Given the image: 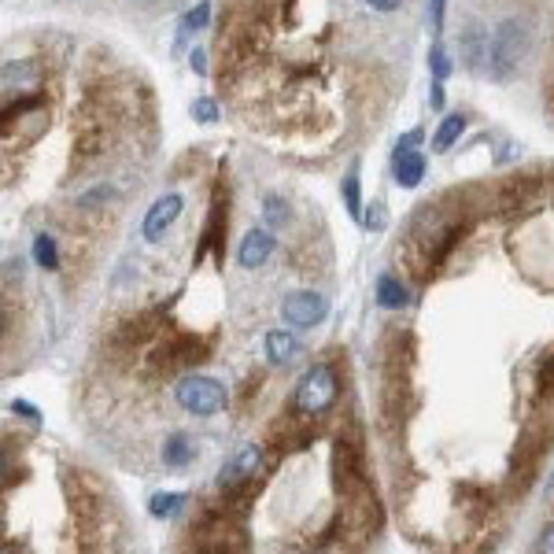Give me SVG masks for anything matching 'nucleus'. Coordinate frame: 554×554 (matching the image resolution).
Instances as JSON below:
<instances>
[{
  "instance_id": "aec40b11",
  "label": "nucleus",
  "mask_w": 554,
  "mask_h": 554,
  "mask_svg": "<svg viewBox=\"0 0 554 554\" xmlns=\"http://www.w3.org/2000/svg\"><path fill=\"white\" fill-rule=\"evenodd\" d=\"M34 259L41 270H60V248H56V237L49 233H37L34 237Z\"/></svg>"
},
{
  "instance_id": "f8f14e48",
  "label": "nucleus",
  "mask_w": 554,
  "mask_h": 554,
  "mask_svg": "<svg viewBox=\"0 0 554 554\" xmlns=\"http://www.w3.org/2000/svg\"><path fill=\"white\" fill-rule=\"evenodd\" d=\"M392 174L399 189H414L425 178V156L418 148H396L392 152Z\"/></svg>"
},
{
  "instance_id": "39448f33",
  "label": "nucleus",
  "mask_w": 554,
  "mask_h": 554,
  "mask_svg": "<svg viewBox=\"0 0 554 554\" xmlns=\"http://www.w3.org/2000/svg\"><path fill=\"white\" fill-rule=\"evenodd\" d=\"M45 85V67L37 60H8L4 63V104L8 100L37 97Z\"/></svg>"
},
{
  "instance_id": "ddd939ff",
  "label": "nucleus",
  "mask_w": 554,
  "mask_h": 554,
  "mask_svg": "<svg viewBox=\"0 0 554 554\" xmlns=\"http://www.w3.org/2000/svg\"><path fill=\"white\" fill-rule=\"evenodd\" d=\"M377 303H381L385 311H399V307H407V303H410L407 285H403L396 274L377 277Z\"/></svg>"
},
{
  "instance_id": "c85d7f7f",
  "label": "nucleus",
  "mask_w": 554,
  "mask_h": 554,
  "mask_svg": "<svg viewBox=\"0 0 554 554\" xmlns=\"http://www.w3.org/2000/svg\"><path fill=\"white\" fill-rule=\"evenodd\" d=\"M536 554H554V521L540 532V540H536Z\"/></svg>"
},
{
  "instance_id": "412c9836",
  "label": "nucleus",
  "mask_w": 554,
  "mask_h": 554,
  "mask_svg": "<svg viewBox=\"0 0 554 554\" xmlns=\"http://www.w3.org/2000/svg\"><path fill=\"white\" fill-rule=\"evenodd\" d=\"M163 462L167 466H189L193 462V444L185 436H170L167 447H163Z\"/></svg>"
},
{
  "instance_id": "0eeeda50",
  "label": "nucleus",
  "mask_w": 554,
  "mask_h": 554,
  "mask_svg": "<svg viewBox=\"0 0 554 554\" xmlns=\"http://www.w3.org/2000/svg\"><path fill=\"white\" fill-rule=\"evenodd\" d=\"M326 314H329V300L322 296V292H311V289L292 292L289 300L281 303V318H285L289 326H296V329L318 326Z\"/></svg>"
},
{
  "instance_id": "4be33fe9",
  "label": "nucleus",
  "mask_w": 554,
  "mask_h": 554,
  "mask_svg": "<svg viewBox=\"0 0 554 554\" xmlns=\"http://www.w3.org/2000/svg\"><path fill=\"white\" fill-rule=\"evenodd\" d=\"M185 503V495H178V492H159V495H152V518H170L178 506Z\"/></svg>"
},
{
  "instance_id": "9b49d317",
  "label": "nucleus",
  "mask_w": 554,
  "mask_h": 554,
  "mask_svg": "<svg viewBox=\"0 0 554 554\" xmlns=\"http://www.w3.org/2000/svg\"><path fill=\"white\" fill-rule=\"evenodd\" d=\"M274 248H277L274 229H248L241 248H237V263H241L244 270H259V266L274 255Z\"/></svg>"
},
{
  "instance_id": "a211bd4d",
  "label": "nucleus",
  "mask_w": 554,
  "mask_h": 554,
  "mask_svg": "<svg viewBox=\"0 0 554 554\" xmlns=\"http://www.w3.org/2000/svg\"><path fill=\"white\" fill-rule=\"evenodd\" d=\"M119 196V189L111 185V181H100V185H93V189H85L78 200H74V207H82V211H97V207L111 204Z\"/></svg>"
},
{
  "instance_id": "20e7f679",
  "label": "nucleus",
  "mask_w": 554,
  "mask_h": 554,
  "mask_svg": "<svg viewBox=\"0 0 554 554\" xmlns=\"http://www.w3.org/2000/svg\"><path fill=\"white\" fill-rule=\"evenodd\" d=\"M207 340L193 337V333H170L156 348V362L163 370H193L207 359Z\"/></svg>"
},
{
  "instance_id": "f3484780",
  "label": "nucleus",
  "mask_w": 554,
  "mask_h": 554,
  "mask_svg": "<svg viewBox=\"0 0 554 554\" xmlns=\"http://www.w3.org/2000/svg\"><path fill=\"white\" fill-rule=\"evenodd\" d=\"M340 193H344V207H348L351 218H359L362 222V189H359V163H351V170L344 174V185H340Z\"/></svg>"
},
{
  "instance_id": "a878e982",
  "label": "nucleus",
  "mask_w": 554,
  "mask_h": 554,
  "mask_svg": "<svg viewBox=\"0 0 554 554\" xmlns=\"http://www.w3.org/2000/svg\"><path fill=\"white\" fill-rule=\"evenodd\" d=\"M540 392L543 396H551L554 392V355H547V359L540 362Z\"/></svg>"
},
{
  "instance_id": "bb28decb",
  "label": "nucleus",
  "mask_w": 554,
  "mask_h": 554,
  "mask_svg": "<svg viewBox=\"0 0 554 554\" xmlns=\"http://www.w3.org/2000/svg\"><path fill=\"white\" fill-rule=\"evenodd\" d=\"M366 8H374V12H381V15H392V12H399L407 0H362Z\"/></svg>"
},
{
  "instance_id": "6e6552de",
  "label": "nucleus",
  "mask_w": 554,
  "mask_h": 554,
  "mask_svg": "<svg viewBox=\"0 0 554 554\" xmlns=\"http://www.w3.org/2000/svg\"><path fill=\"white\" fill-rule=\"evenodd\" d=\"M259 470H263V447H259V444H244L241 451H237V455L226 462V470L218 473V488H222V492H233L237 484L252 481Z\"/></svg>"
},
{
  "instance_id": "7ed1b4c3",
  "label": "nucleus",
  "mask_w": 554,
  "mask_h": 554,
  "mask_svg": "<svg viewBox=\"0 0 554 554\" xmlns=\"http://www.w3.org/2000/svg\"><path fill=\"white\" fill-rule=\"evenodd\" d=\"M174 399H178L181 410H189V414H196V418H211V414H218V410L229 403V392L222 381H215V377L189 374L178 381Z\"/></svg>"
},
{
  "instance_id": "f257e3e1",
  "label": "nucleus",
  "mask_w": 554,
  "mask_h": 554,
  "mask_svg": "<svg viewBox=\"0 0 554 554\" xmlns=\"http://www.w3.org/2000/svg\"><path fill=\"white\" fill-rule=\"evenodd\" d=\"M532 45V30L525 19H503V23L492 30V41H488V74L495 82H510L514 71L521 67V60L529 56Z\"/></svg>"
},
{
  "instance_id": "7c9ffc66",
  "label": "nucleus",
  "mask_w": 554,
  "mask_h": 554,
  "mask_svg": "<svg viewBox=\"0 0 554 554\" xmlns=\"http://www.w3.org/2000/svg\"><path fill=\"white\" fill-rule=\"evenodd\" d=\"M429 104H433L436 111L444 108V82H433V97H429Z\"/></svg>"
},
{
  "instance_id": "c756f323",
  "label": "nucleus",
  "mask_w": 554,
  "mask_h": 554,
  "mask_svg": "<svg viewBox=\"0 0 554 554\" xmlns=\"http://www.w3.org/2000/svg\"><path fill=\"white\" fill-rule=\"evenodd\" d=\"M189 63H193L196 74H207V52L204 49H196L193 56H189Z\"/></svg>"
},
{
  "instance_id": "2f4dec72",
  "label": "nucleus",
  "mask_w": 554,
  "mask_h": 554,
  "mask_svg": "<svg viewBox=\"0 0 554 554\" xmlns=\"http://www.w3.org/2000/svg\"><path fill=\"white\" fill-rule=\"evenodd\" d=\"M12 410H19V414H23V418H30V422H37V410L30 407V403H23V399H15V403H12Z\"/></svg>"
},
{
  "instance_id": "393cba45",
  "label": "nucleus",
  "mask_w": 554,
  "mask_h": 554,
  "mask_svg": "<svg viewBox=\"0 0 554 554\" xmlns=\"http://www.w3.org/2000/svg\"><path fill=\"white\" fill-rule=\"evenodd\" d=\"M193 119L196 122H215L218 119V104L211 97H196L193 100Z\"/></svg>"
},
{
  "instance_id": "9d476101",
  "label": "nucleus",
  "mask_w": 554,
  "mask_h": 554,
  "mask_svg": "<svg viewBox=\"0 0 554 554\" xmlns=\"http://www.w3.org/2000/svg\"><path fill=\"white\" fill-rule=\"evenodd\" d=\"M185 211V196L181 193H163L156 200V204L148 207L145 215V241H163V233H167L174 222H178V215Z\"/></svg>"
},
{
  "instance_id": "2eb2a0df",
  "label": "nucleus",
  "mask_w": 554,
  "mask_h": 554,
  "mask_svg": "<svg viewBox=\"0 0 554 554\" xmlns=\"http://www.w3.org/2000/svg\"><path fill=\"white\" fill-rule=\"evenodd\" d=\"M462 133H466V115H458L455 111V115H447V119L440 122V130H436V137H433V148L436 152H447Z\"/></svg>"
},
{
  "instance_id": "1a4fd4ad",
  "label": "nucleus",
  "mask_w": 554,
  "mask_h": 554,
  "mask_svg": "<svg viewBox=\"0 0 554 554\" xmlns=\"http://www.w3.org/2000/svg\"><path fill=\"white\" fill-rule=\"evenodd\" d=\"M226 218H229L226 196L218 200V185H215V200H211V211H207V226H204V233H200L196 263H204L207 252H215L218 259H222V252H226Z\"/></svg>"
},
{
  "instance_id": "b1692460",
  "label": "nucleus",
  "mask_w": 554,
  "mask_h": 554,
  "mask_svg": "<svg viewBox=\"0 0 554 554\" xmlns=\"http://www.w3.org/2000/svg\"><path fill=\"white\" fill-rule=\"evenodd\" d=\"M362 226L370 229V233H381L388 226L385 204H370V211H362Z\"/></svg>"
},
{
  "instance_id": "473e14b6",
  "label": "nucleus",
  "mask_w": 554,
  "mask_h": 554,
  "mask_svg": "<svg viewBox=\"0 0 554 554\" xmlns=\"http://www.w3.org/2000/svg\"><path fill=\"white\" fill-rule=\"evenodd\" d=\"M307 554H337V551H326V547H318V551H307Z\"/></svg>"
},
{
  "instance_id": "dca6fc26",
  "label": "nucleus",
  "mask_w": 554,
  "mask_h": 554,
  "mask_svg": "<svg viewBox=\"0 0 554 554\" xmlns=\"http://www.w3.org/2000/svg\"><path fill=\"white\" fill-rule=\"evenodd\" d=\"M289 218H292V211H289V200H285V196H277V193L263 196V222H266V229L289 226Z\"/></svg>"
},
{
  "instance_id": "cd10ccee",
  "label": "nucleus",
  "mask_w": 554,
  "mask_h": 554,
  "mask_svg": "<svg viewBox=\"0 0 554 554\" xmlns=\"http://www.w3.org/2000/svg\"><path fill=\"white\" fill-rule=\"evenodd\" d=\"M444 12H447V0H429V23H433V30L444 26Z\"/></svg>"
},
{
  "instance_id": "5701e85b",
  "label": "nucleus",
  "mask_w": 554,
  "mask_h": 554,
  "mask_svg": "<svg viewBox=\"0 0 554 554\" xmlns=\"http://www.w3.org/2000/svg\"><path fill=\"white\" fill-rule=\"evenodd\" d=\"M429 71H433L436 82H444L447 74H451V56H447L444 45H433V49H429Z\"/></svg>"
},
{
  "instance_id": "f03ea898",
  "label": "nucleus",
  "mask_w": 554,
  "mask_h": 554,
  "mask_svg": "<svg viewBox=\"0 0 554 554\" xmlns=\"http://www.w3.org/2000/svg\"><path fill=\"white\" fill-rule=\"evenodd\" d=\"M337 392H340V381H337V374H333V366L318 362V366H311V370L300 377L296 396H292V407L314 418V414H326V410L337 403Z\"/></svg>"
},
{
  "instance_id": "4468645a",
  "label": "nucleus",
  "mask_w": 554,
  "mask_h": 554,
  "mask_svg": "<svg viewBox=\"0 0 554 554\" xmlns=\"http://www.w3.org/2000/svg\"><path fill=\"white\" fill-rule=\"evenodd\" d=\"M263 348H266V359L277 366V362H289L296 355V337L285 333V329H274V333H266Z\"/></svg>"
},
{
  "instance_id": "6ab92c4d",
  "label": "nucleus",
  "mask_w": 554,
  "mask_h": 554,
  "mask_svg": "<svg viewBox=\"0 0 554 554\" xmlns=\"http://www.w3.org/2000/svg\"><path fill=\"white\" fill-rule=\"evenodd\" d=\"M207 23H211V0H196V8H189V12L181 15V41L189 34L207 30Z\"/></svg>"
},
{
  "instance_id": "423d86ee",
  "label": "nucleus",
  "mask_w": 554,
  "mask_h": 554,
  "mask_svg": "<svg viewBox=\"0 0 554 554\" xmlns=\"http://www.w3.org/2000/svg\"><path fill=\"white\" fill-rule=\"evenodd\" d=\"M333 481L344 495L362 492V447L359 440H344L337 436V447H333Z\"/></svg>"
}]
</instances>
